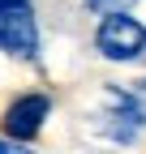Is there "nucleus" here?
Instances as JSON below:
<instances>
[{
	"label": "nucleus",
	"mask_w": 146,
	"mask_h": 154,
	"mask_svg": "<svg viewBox=\"0 0 146 154\" xmlns=\"http://www.w3.org/2000/svg\"><path fill=\"white\" fill-rule=\"evenodd\" d=\"M95 51L103 60H138L146 51V26L138 17H129V9L125 13H103V22L95 30Z\"/></svg>",
	"instance_id": "obj_1"
},
{
	"label": "nucleus",
	"mask_w": 146,
	"mask_h": 154,
	"mask_svg": "<svg viewBox=\"0 0 146 154\" xmlns=\"http://www.w3.org/2000/svg\"><path fill=\"white\" fill-rule=\"evenodd\" d=\"M0 51L17 56V60H34L39 56V26H34L30 5H17L0 13Z\"/></svg>",
	"instance_id": "obj_2"
},
{
	"label": "nucleus",
	"mask_w": 146,
	"mask_h": 154,
	"mask_svg": "<svg viewBox=\"0 0 146 154\" xmlns=\"http://www.w3.org/2000/svg\"><path fill=\"white\" fill-rule=\"evenodd\" d=\"M47 111H52L47 94H22V99H13L5 107L0 128H5V137H13L17 146H22V141H34L39 128H43V120H47Z\"/></svg>",
	"instance_id": "obj_3"
},
{
	"label": "nucleus",
	"mask_w": 146,
	"mask_h": 154,
	"mask_svg": "<svg viewBox=\"0 0 146 154\" xmlns=\"http://www.w3.org/2000/svg\"><path fill=\"white\" fill-rule=\"evenodd\" d=\"M82 5L95 13V17H103V13H125V9H133L138 0H82Z\"/></svg>",
	"instance_id": "obj_4"
},
{
	"label": "nucleus",
	"mask_w": 146,
	"mask_h": 154,
	"mask_svg": "<svg viewBox=\"0 0 146 154\" xmlns=\"http://www.w3.org/2000/svg\"><path fill=\"white\" fill-rule=\"evenodd\" d=\"M17 5H30V0H0V13H5V9H17Z\"/></svg>",
	"instance_id": "obj_5"
}]
</instances>
